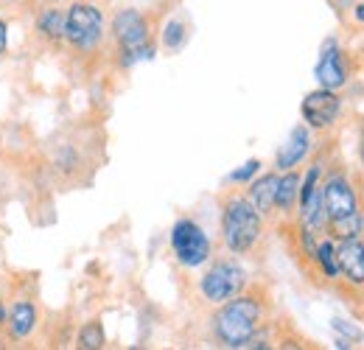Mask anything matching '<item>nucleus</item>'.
Here are the masks:
<instances>
[{
  "label": "nucleus",
  "instance_id": "19",
  "mask_svg": "<svg viewBox=\"0 0 364 350\" xmlns=\"http://www.w3.org/2000/svg\"><path fill=\"white\" fill-rule=\"evenodd\" d=\"M261 166H264V163L252 157V160H247L244 166H238L235 171H230L228 182H230V185H247L250 179H255V176L261 174Z\"/></svg>",
  "mask_w": 364,
  "mask_h": 350
},
{
  "label": "nucleus",
  "instance_id": "24",
  "mask_svg": "<svg viewBox=\"0 0 364 350\" xmlns=\"http://www.w3.org/2000/svg\"><path fill=\"white\" fill-rule=\"evenodd\" d=\"M353 17H356V23H364V0H362V3H356V9H353Z\"/></svg>",
  "mask_w": 364,
  "mask_h": 350
},
{
  "label": "nucleus",
  "instance_id": "8",
  "mask_svg": "<svg viewBox=\"0 0 364 350\" xmlns=\"http://www.w3.org/2000/svg\"><path fill=\"white\" fill-rule=\"evenodd\" d=\"M300 115H303V124L311 132L333 129L339 115H342V95H339V90L317 88L311 90V92H306V98L300 101Z\"/></svg>",
  "mask_w": 364,
  "mask_h": 350
},
{
  "label": "nucleus",
  "instance_id": "11",
  "mask_svg": "<svg viewBox=\"0 0 364 350\" xmlns=\"http://www.w3.org/2000/svg\"><path fill=\"white\" fill-rule=\"evenodd\" d=\"M311 146H314L311 129L306 124H297L294 129L289 132L286 143L274 154V171H291V169H297L311 154Z\"/></svg>",
  "mask_w": 364,
  "mask_h": 350
},
{
  "label": "nucleus",
  "instance_id": "9",
  "mask_svg": "<svg viewBox=\"0 0 364 350\" xmlns=\"http://www.w3.org/2000/svg\"><path fill=\"white\" fill-rule=\"evenodd\" d=\"M314 79H317L319 88H328V90H342L348 85V79H350L348 56H345V51L339 48V43L333 37H328L322 43V48H319Z\"/></svg>",
  "mask_w": 364,
  "mask_h": 350
},
{
  "label": "nucleus",
  "instance_id": "21",
  "mask_svg": "<svg viewBox=\"0 0 364 350\" xmlns=\"http://www.w3.org/2000/svg\"><path fill=\"white\" fill-rule=\"evenodd\" d=\"M9 53V23L0 17V56Z\"/></svg>",
  "mask_w": 364,
  "mask_h": 350
},
{
  "label": "nucleus",
  "instance_id": "15",
  "mask_svg": "<svg viewBox=\"0 0 364 350\" xmlns=\"http://www.w3.org/2000/svg\"><path fill=\"white\" fill-rule=\"evenodd\" d=\"M297 193H300V174H297V169L280 171L277 191H274V216L289 219L297 211Z\"/></svg>",
  "mask_w": 364,
  "mask_h": 350
},
{
  "label": "nucleus",
  "instance_id": "12",
  "mask_svg": "<svg viewBox=\"0 0 364 350\" xmlns=\"http://www.w3.org/2000/svg\"><path fill=\"white\" fill-rule=\"evenodd\" d=\"M336 261H339V277L353 286H364V238H345L336 241Z\"/></svg>",
  "mask_w": 364,
  "mask_h": 350
},
{
  "label": "nucleus",
  "instance_id": "22",
  "mask_svg": "<svg viewBox=\"0 0 364 350\" xmlns=\"http://www.w3.org/2000/svg\"><path fill=\"white\" fill-rule=\"evenodd\" d=\"M6 314H9V303H6V297L0 295V331H3V325H6Z\"/></svg>",
  "mask_w": 364,
  "mask_h": 350
},
{
  "label": "nucleus",
  "instance_id": "27",
  "mask_svg": "<svg viewBox=\"0 0 364 350\" xmlns=\"http://www.w3.org/2000/svg\"><path fill=\"white\" fill-rule=\"evenodd\" d=\"M362 199H364V182H362Z\"/></svg>",
  "mask_w": 364,
  "mask_h": 350
},
{
  "label": "nucleus",
  "instance_id": "17",
  "mask_svg": "<svg viewBox=\"0 0 364 350\" xmlns=\"http://www.w3.org/2000/svg\"><path fill=\"white\" fill-rule=\"evenodd\" d=\"M185 43H188V23L180 20V17L166 20V26H163V31H160V45H163L168 53H177Z\"/></svg>",
  "mask_w": 364,
  "mask_h": 350
},
{
  "label": "nucleus",
  "instance_id": "4",
  "mask_svg": "<svg viewBox=\"0 0 364 350\" xmlns=\"http://www.w3.org/2000/svg\"><path fill=\"white\" fill-rule=\"evenodd\" d=\"M109 40L107 14L95 0L65 3V48L76 56H95Z\"/></svg>",
  "mask_w": 364,
  "mask_h": 350
},
{
  "label": "nucleus",
  "instance_id": "26",
  "mask_svg": "<svg viewBox=\"0 0 364 350\" xmlns=\"http://www.w3.org/2000/svg\"><path fill=\"white\" fill-rule=\"evenodd\" d=\"M362 163H364V134H362Z\"/></svg>",
  "mask_w": 364,
  "mask_h": 350
},
{
  "label": "nucleus",
  "instance_id": "7",
  "mask_svg": "<svg viewBox=\"0 0 364 350\" xmlns=\"http://www.w3.org/2000/svg\"><path fill=\"white\" fill-rule=\"evenodd\" d=\"M322 191V211H325V224L331 221L350 219L356 213H362V202L359 193L350 182V176L345 174L342 169H331L328 174H322L319 182Z\"/></svg>",
  "mask_w": 364,
  "mask_h": 350
},
{
  "label": "nucleus",
  "instance_id": "1",
  "mask_svg": "<svg viewBox=\"0 0 364 350\" xmlns=\"http://www.w3.org/2000/svg\"><path fill=\"white\" fill-rule=\"evenodd\" d=\"M109 40L115 48V65L121 70H129L140 62L154 59L157 45H154V26L151 17L146 11H140L135 6H124L112 14V20L107 23Z\"/></svg>",
  "mask_w": 364,
  "mask_h": 350
},
{
  "label": "nucleus",
  "instance_id": "18",
  "mask_svg": "<svg viewBox=\"0 0 364 350\" xmlns=\"http://www.w3.org/2000/svg\"><path fill=\"white\" fill-rule=\"evenodd\" d=\"M107 345V334H104V325L98 319H90L79 328L76 334V348L82 350H101Z\"/></svg>",
  "mask_w": 364,
  "mask_h": 350
},
{
  "label": "nucleus",
  "instance_id": "23",
  "mask_svg": "<svg viewBox=\"0 0 364 350\" xmlns=\"http://www.w3.org/2000/svg\"><path fill=\"white\" fill-rule=\"evenodd\" d=\"M34 6H65L68 0H31Z\"/></svg>",
  "mask_w": 364,
  "mask_h": 350
},
{
  "label": "nucleus",
  "instance_id": "5",
  "mask_svg": "<svg viewBox=\"0 0 364 350\" xmlns=\"http://www.w3.org/2000/svg\"><path fill=\"white\" fill-rule=\"evenodd\" d=\"M250 286V275L241 263L232 258H219L213 261L205 275L199 277V297L208 303V306H222L232 300L235 295H241L244 289Z\"/></svg>",
  "mask_w": 364,
  "mask_h": 350
},
{
  "label": "nucleus",
  "instance_id": "16",
  "mask_svg": "<svg viewBox=\"0 0 364 350\" xmlns=\"http://www.w3.org/2000/svg\"><path fill=\"white\" fill-rule=\"evenodd\" d=\"M311 263L319 269V275L325 277V280H339V261H336V241L328 235V238H322L317 241V247H314V255H311Z\"/></svg>",
  "mask_w": 364,
  "mask_h": 350
},
{
  "label": "nucleus",
  "instance_id": "3",
  "mask_svg": "<svg viewBox=\"0 0 364 350\" xmlns=\"http://www.w3.org/2000/svg\"><path fill=\"white\" fill-rule=\"evenodd\" d=\"M264 221L244 191H228L222 196V241L230 255H250L264 238Z\"/></svg>",
  "mask_w": 364,
  "mask_h": 350
},
{
  "label": "nucleus",
  "instance_id": "13",
  "mask_svg": "<svg viewBox=\"0 0 364 350\" xmlns=\"http://www.w3.org/2000/svg\"><path fill=\"white\" fill-rule=\"evenodd\" d=\"M34 37L48 48L65 45V6H37L34 11Z\"/></svg>",
  "mask_w": 364,
  "mask_h": 350
},
{
  "label": "nucleus",
  "instance_id": "10",
  "mask_svg": "<svg viewBox=\"0 0 364 350\" xmlns=\"http://www.w3.org/2000/svg\"><path fill=\"white\" fill-rule=\"evenodd\" d=\"M37 328H40V306L31 297L11 300L9 314H6V325H3L6 336L11 342H26L37 334Z\"/></svg>",
  "mask_w": 364,
  "mask_h": 350
},
{
  "label": "nucleus",
  "instance_id": "2",
  "mask_svg": "<svg viewBox=\"0 0 364 350\" xmlns=\"http://www.w3.org/2000/svg\"><path fill=\"white\" fill-rule=\"evenodd\" d=\"M267 319V303L255 292H241L232 300L216 306L210 317L213 339L225 348H244V342L264 325Z\"/></svg>",
  "mask_w": 364,
  "mask_h": 350
},
{
  "label": "nucleus",
  "instance_id": "20",
  "mask_svg": "<svg viewBox=\"0 0 364 350\" xmlns=\"http://www.w3.org/2000/svg\"><path fill=\"white\" fill-rule=\"evenodd\" d=\"M331 328H333V331H342V334H348L353 342H359V339H362V331H359V328H350V325H345V319H333V322H331Z\"/></svg>",
  "mask_w": 364,
  "mask_h": 350
},
{
  "label": "nucleus",
  "instance_id": "14",
  "mask_svg": "<svg viewBox=\"0 0 364 350\" xmlns=\"http://www.w3.org/2000/svg\"><path fill=\"white\" fill-rule=\"evenodd\" d=\"M277 179L280 171H267V174H258L255 179L247 182V199L258 208V213L264 219H272L274 216V191H277Z\"/></svg>",
  "mask_w": 364,
  "mask_h": 350
},
{
  "label": "nucleus",
  "instance_id": "25",
  "mask_svg": "<svg viewBox=\"0 0 364 350\" xmlns=\"http://www.w3.org/2000/svg\"><path fill=\"white\" fill-rule=\"evenodd\" d=\"M0 3H6V6H17V3H23V0H0Z\"/></svg>",
  "mask_w": 364,
  "mask_h": 350
},
{
  "label": "nucleus",
  "instance_id": "6",
  "mask_svg": "<svg viewBox=\"0 0 364 350\" xmlns=\"http://www.w3.org/2000/svg\"><path fill=\"white\" fill-rule=\"evenodd\" d=\"M168 244H171V255L182 269H199L213 258V241L205 233V227L191 216H182L171 224L168 233Z\"/></svg>",
  "mask_w": 364,
  "mask_h": 350
}]
</instances>
